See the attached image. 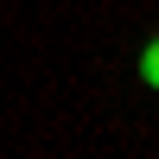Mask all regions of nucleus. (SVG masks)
<instances>
[{
    "label": "nucleus",
    "mask_w": 159,
    "mask_h": 159,
    "mask_svg": "<svg viewBox=\"0 0 159 159\" xmlns=\"http://www.w3.org/2000/svg\"><path fill=\"white\" fill-rule=\"evenodd\" d=\"M134 76H140V83H147L153 96H159V38H147V45H140V57H134Z\"/></svg>",
    "instance_id": "1"
}]
</instances>
